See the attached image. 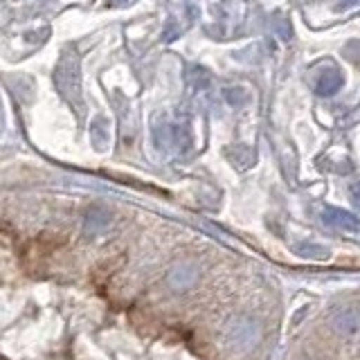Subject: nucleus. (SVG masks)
<instances>
[{"label":"nucleus","mask_w":360,"mask_h":360,"mask_svg":"<svg viewBox=\"0 0 360 360\" xmlns=\"http://www.w3.org/2000/svg\"><path fill=\"white\" fill-rule=\"evenodd\" d=\"M340 88H342V75L338 72V70H333L331 75L326 72V75L320 77V82L315 84V93H318L320 97H331Z\"/></svg>","instance_id":"1"}]
</instances>
